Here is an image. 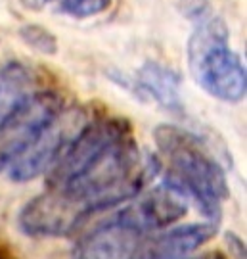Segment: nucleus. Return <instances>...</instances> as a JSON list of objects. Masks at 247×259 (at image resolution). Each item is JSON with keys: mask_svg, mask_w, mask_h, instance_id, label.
Returning <instances> with one entry per match:
<instances>
[{"mask_svg": "<svg viewBox=\"0 0 247 259\" xmlns=\"http://www.w3.org/2000/svg\"><path fill=\"white\" fill-rule=\"evenodd\" d=\"M48 2H52V0H25V4H29V6H35V8L42 6V4H48Z\"/></svg>", "mask_w": 247, "mask_h": 259, "instance_id": "nucleus-14", "label": "nucleus"}, {"mask_svg": "<svg viewBox=\"0 0 247 259\" xmlns=\"http://www.w3.org/2000/svg\"><path fill=\"white\" fill-rule=\"evenodd\" d=\"M111 6V0H62L60 8L64 14L77 19L92 18Z\"/></svg>", "mask_w": 247, "mask_h": 259, "instance_id": "nucleus-13", "label": "nucleus"}, {"mask_svg": "<svg viewBox=\"0 0 247 259\" xmlns=\"http://www.w3.org/2000/svg\"><path fill=\"white\" fill-rule=\"evenodd\" d=\"M62 111V98L52 91L33 93L0 127V173L8 169Z\"/></svg>", "mask_w": 247, "mask_h": 259, "instance_id": "nucleus-4", "label": "nucleus"}, {"mask_svg": "<svg viewBox=\"0 0 247 259\" xmlns=\"http://www.w3.org/2000/svg\"><path fill=\"white\" fill-rule=\"evenodd\" d=\"M215 236L213 223H190L147 234L136 259H188L190 253Z\"/></svg>", "mask_w": 247, "mask_h": 259, "instance_id": "nucleus-9", "label": "nucleus"}, {"mask_svg": "<svg viewBox=\"0 0 247 259\" xmlns=\"http://www.w3.org/2000/svg\"><path fill=\"white\" fill-rule=\"evenodd\" d=\"M33 73L19 62H8L0 67V127L33 91Z\"/></svg>", "mask_w": 247, "mask_h": 259, "instance_id": "nucleus-11", "label": "nucleus"}, {"mask_svg": "<svg viewBox=\"0 0 247 259\" xmlns=\"http://www.w3.org/2000/svg\"><path fill=\"white\" fill-rule=\"evenodd\" d=\"M146 236L125 213L117 211L82 234L73 259H136Z\"/></svg>", "mask_w": 247, "mask_h": 259, "instance_id": "nucleus-7", "label": "nucleus"}, {"mask_svg": "<svg viewBox=\"0 0 247 259\" xmlns=\"http://www.w3.org/2000/svg\"><path fill=\"white\" fill-rule=\"evenodd\" d=\"M188 259H195V257H188ZM197 259H213L211 255H207V257H197Z\"/></svg>", "mask_w": 247, "mask_h": 259, "instance_id": "nucleus-15", "label": "nucleus"}, {"mask_svg": "<svg viewBox=\"0 0 247 259\" xmlns=\"http://www.w3.org/2000/svg\"><path fill=\"white\" fill-rule=\"evenodd\" d=\"M21 38L27 42L31 48H35L42 54H56L58 50V40L46 27L40 25H23L19 29Z\"/></svg>", "mask_w": 247, "mask_h": 259, "instance_id": "nucleus-12", "label": "nucleus"}, {"mask_svg": "<svg viewBox=\"0 0 247 259\" xmlns=\"http://www.w3.org/2000/svg\"><path fill=\"white\" fill-rule=\"evenodd\" d=\"M156 144L169 163L165 181L193 200L203 215L217 219L220 205L228 198L226 175L217 159L203 148L197 137L174 125L157 127Z\"/></svg>", "mask_w": 247, "mask_h": 259, "instance_id": "nucleus-1", "label": "nucleus"}, {"mask_svg": "<svg viewBox=\"0 0 247 259\" xmlns=\"http://www.w3.org/2000/svg\"><path fill=\"white\" fill-rule=\"evenodd\" d=\"M228 27L211 10L195 14L188 42V64L195 83L222 102L245 98V65L230 47Z\"/></svg>", "mask_w": 247, "mask_h": 259, "instance_id": "nucleus-3", "label": "nucleus"}, {"mask_svg": "<svg viewBox=\"0 0 247 259\" xmlns=\"http://www.w3.org/2000/svg\"><path fill=\"white\" fill-rule=\"evenodd\" d=\"M92 215L90 207L58 188L35 196L19 213L21 229L33 236H65Z\"/></svg>", "mask_w": 247, "mask_h": 259, "instance_id": "nucleus-5", "label": "nucleus"}, {"mask_svg": "<svg viewBox=\"0 0 247 259\" xmlns=\"http://www.w3.org/2000/svg\"><path fill=\"white\" fill-rule=\"evenodd\" d=\"M147 169L128 129L111 140L77 179L58 190L75 196L88 205L92 213L111 209L136 198L146 183Z\"/></svg>", "mask_w": 247, "mask_h": 259, "instance_id": "nucleus-2", "label": "nucleus"}, {"mask_svg": "<svg viewBox=\"0 0 247 259\" xmlns=\"http://www.w3.org/2000/svg\"><path fill=\"white\" fill-rule=\"evenodd\" d=\"M132 200L134 202L123 207L121 211L146 234L173 227L178 219L184 217L190 202L176 186L169 185L167 181L161 186L150 190L147 194Z\"/></svg>", "mask_w": 247, "mask_h": 259, "instance_id": "nucleus-8", "label": "nucleus"}, {"mask_svg": "<svg viewBox=\"0 0 247 259\" xmlns=\"http://www.w3.org/2000/svg\"><path fill=\"white\" fill-rule=\"evenodd\" d=\"M82 125L84 121L75 111H60L37 140L8 167L10 179L16 183H29L48 173Z\"/></svg>", "mask_w": 247, "mask_h": 259, "instance_id": "nucleus-6", "label": "nucleus"}, {"mask_svg": "<svg viewBox=\"0 0 247 259\" xmlns=\"http://www.w3.org/2000/svg\"><path fill=\"white\" fill-rule=\"evenodd\" d=\"M134 87L142 96L159 104L163 110H169L173 113L182 111L180 75L171 67L157 62H146L138 69Z\"/></svg>", "mask_w": 247, "mask_h": 259, "instance_id": "nucleus-10", "label": "nucleus"}]
</instances>
